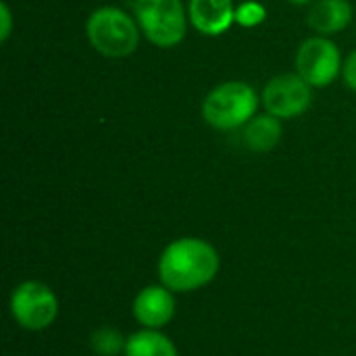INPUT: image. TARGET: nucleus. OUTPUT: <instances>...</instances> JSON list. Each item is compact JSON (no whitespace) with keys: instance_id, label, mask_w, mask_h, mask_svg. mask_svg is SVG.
Returning <instances> with one entry per match:
<instances>
[{"instance_id":"obj_2","label":"nucleus","mask_w":356,"mask_h":356,"mask_svg":"<svg viewBox=\"0 0 356 356\" xmlns=\"http://www.w3.org/2000/svg\"><path fill=\"white\" fill-rule=\"evenodd\" d=\"M92 48L106 58H125L138 50L140 27L136 17L117 6H100L86 21Z\"/></svg>"},{"instance_id":"obj_10","label":"nucleus","mask_w":356,"mask_h":356,"mask_svg":"<svg viewBox=\"0 0 356 356\" xmlns=\"http://www.w3.org/2000/svg\"><path fill=\"white\" fill-rule=\"evenodd\" d=\"M353 4L348 0H315L307 13V23L319 35H336L350 25Z\"/></svg>"},{"instance_id":"obj_7","label":"nucleus","mask_w":356,"mask_h":356,"mask_svg":"<svg viewBox=\"0 0 356 356\" xmlns=\"http://www.w3.org/2000/svg\"><path fill=\"white\" fill-rule=\"evenodd\" d=\"M313 100V86L298 73H282L269 79L261 94V102L267 113L282 121H290L307 113Z\"/></svg>"},{"instance_id":"obj_11","label":"nucleus","mask_w":356,"mask_h":356,"mask_svg":"<svg viewBox=\"0 0 356 356\" xmlns=\"http://www.w3.org/2000/svg\"><path fill=\"white\" fill-rule=\"evenodd\" d=\"M242 140L244 146L257 154L271 152L282 140V119L273 117L267 111L263 115H254L242 127Z\"/></svg>"},{"instance_id":"obj_5","label":"nucleus","mask_w":356,"mask_h":356,"mask_svg":"<svg viewBox=\"0 0 356 356\" xmlns=\"http://www.w3.org/2000/svg\"><path fill=\"white\" fill-rule=\"evenodd\" d=\"M134 17L144 38L159 48L184 42L190 19L181 0H134Z\"/></svg>"},{"instance_id":"obj_15","label":"nucleus","mask_w":356,"mask_h":356,"mask_svg":"<svg viewBox=\"0 0 356 356\" xmlns=\"http://www.w3.org/2000/svg\"><path fill=\"white\" fill-rule=\"evenodd\" d=\"M342 77H344L346 86L356 92V50H353L348 54V58L344 60V65H342Z\"/></svg>"},{"instance_id":"obj_17","label":"nucleus","mask_w":356,"mask_h":356,"mask_svg":"<svg viewBox=\"0 0 356 356\" xmlns=\"http://www.w3.org/2000/svg\"><path fill=\"white\" fill-rule=\"evenodd\" d=\"M288 2H292V4H296V6H305V4H313L315 0H288Z\"/></svg>"},{"instance_id":"obj_1","label":"nucleus","mask_w":356,"mask_h":356,"mask_svg":"<svg viewBox=\"0 0 356 356\" xmlns=\"http://www.w3.org/2000/svg\"><path fill=\"white\" fill-rule=\"evenodd\" d=\"M221 271L219 250L204 238L171 240L159 254L156 277L175 294H192L211 286Z\"/></svg>"},{"instance_id":"obj_9","label":"nucleus","mask_w":356,"mask_h":356,"mask_svg":"<svg viewBox=\"0 0 356 356\" xmlns=\"http://www.w3.org/2000/svg\"><path fill=\"white\" fill-rule=\"evenodd\" d=\"M188 17L196 31L215 38L225 33L236 21L234 0H190Z\"/></svg>"},{"instance_id":"obj_4","label":"nucleus","mask_w":356,"mask_h":356,"mask_svg":"<svg viewBox=\"0 0 356 356\" xmlns=\"http://www.w3.org/2000/svg\"><path fill=\"white\" fill-rule=\"evenodd\" d=\"M60 311V302L56 292L40 282L25 280L17 284L8 296V313L10 319L25 332L40 334L54 325Z\"/></svg>"},{"instance_id":"obj_6","label":"nucleus","mask_w":356,"mask_h":356,"mask_svg":"<svg viewBox=\"0 0 356 356\" xmlns=\"http://www.w3.org/2000/svg\"><path fill=\"white\" fill-rule=\"evenodd\" d=\"M342 54L327 35L305 40L296 52V73L313 88H327L342 71Z\"/></svg>"},{"instance_id":"obj_12","label":"nucleus","mask_w":356,"mask_h":356,"mask_svg":"<svg viewBox=\"0 0 356 356\" xmlns=\"http://www.w3.org/2000/svg\"><path fill=\"white\" fill-rule=\"evenodd\" d=\"M123 356H179V350L163 330L140 327L127 336Z\"/></svg>"},{"instance_id":"obj_3","label":"nucleus","mask_w":356,"mask_h":356,"mask_svg":"<svg viewBox=\"0 0 356 356\" xmlns=\"http://www.w3.org/2000/svg\"><path fill=\"white\" fill-rule=\"evenodd\" d=\"M259 96L246 81L234 79L215 86L202 100L204 121L219 131H234L244 127L259 108Z\"/></svg>"},{"instance_id":"obj_16","label":"nucleus","mask_w":356,"mask_h":356,"mask_svg":"<svg viewBox=\"0 0 356 356\" xmlns=\"http://www.w3.org/2000/svg\"><path fill=\"white\" fill-rule=\"evenodd\" d=\"M0 21H2V29H0V42H6L10 38L13 31V15L6 2H0Z\"/></svg>"},{"instance_id":"obj_8","label":"nucleus","mask_w":356,"mask_h":356,"mask_svg":"<svg viewBox=\"0 0 356 356\" xmlns=\"http://www.w3.org/2000/svg\"><path fill=\"white\" fill-rule=\"evenodd\" d=\"M175 296L177 294L161 282L144 286L131 302L134 321L144 330H165L177 313Z\"/></svg>"},{"instance_id":"obj_13","label":"nucleus","mask_w":356,"mask_h":356,"mask_svg":"<svg viewBox=\"0 0 356 356\" xmlns=\"http://www.w3.org/2000/svg\"><path fill=\"white\" fill-rule=\"evenodd\" d=\"M88 344H90V350L94 356H123L127 336H123V332L117 327L102 325L90 334Z\"/></svg>"},{"instance_id":"obj_14","label":"nucleus","mask_w":356,"mask_h":356,"mask_svg":"<svg viewBox=\"0 0 356 356\" xmlns=\"http://www.w3.org/2000/svg\"><path fill=\"white\" fill-rule=\"evenodd\" d=\"M265 17H267V10L259 2H242L240 6H236V23H240L242 27L261 25Z\"/></svg>"}]
</instances>
